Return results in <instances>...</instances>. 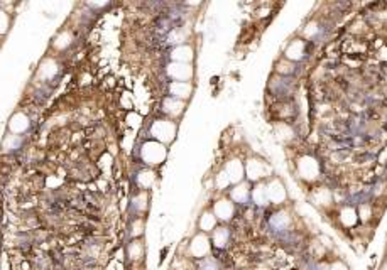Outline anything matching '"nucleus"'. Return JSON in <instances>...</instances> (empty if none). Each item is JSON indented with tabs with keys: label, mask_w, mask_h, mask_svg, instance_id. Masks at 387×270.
<instances>
[{
	"label": "nucleus",
	"mask_w": 387,
	"mask_h": 270,
	"mask_svg": "<svg viewBox=\"0 0 387 270\" xmlns=\"http://www.w3.org/2000/svg\"><path fill=\"white\" fill-rule=\"evenodd\" d=\"M193 56H195V51L188 44H179L171 51L173 63H186V65H189L193 61Z\"/></svg>",
	"instance_id": "nucleus-12"
},
{
	"label": "nucleus",
	"mask_w": 387,
	"mask_h": 270,
	"mask_svg": "<svg viewBox=\"0 0 387 270\" xmlns=\"http://www.w3.org/2000/svg\"><path fill=\"white\" fill-rule=\"evenodd\" d=\"M70 34L68 33H63V34H59L58 35V41L54 42V44H56V47L58 49H65L66 46H70Z\"/></svg>",
	"instance_id": "nucleus-31"
},
{
	"label": "nucleus",
	"mask_w": 387,
	"mask_h": 270,
	"mask_svg": "<svg viewBox=\"0 0 387 270\" xmlns=\"http://www.w3.org/2000/svg\"><path fill=\"white\" fill-rule=\"evenodd\" d=\"M266 162L259 161V159H248L247 166H246V172H247V177L250 181H259L260 177L266 176Z\"/></svg>",
	"instance_id": "nucleus-11"
},
{
	"label": "nucleus",
	"mask_w": 387,
	"mask_h": 270,
	"mask_svg": "<svg viewBox=\"0 0 387 270\" xmlns=\"http://www.w3.org/2000/svg\"><path fill=\"white\" fill-rule=\"evenodd\" d=\"M216 223H218V220H216V216L213 214V211H205L203 214L200 216V221H198V226H200V232L201 233H211L213 230L216 228Z\"/></svg>",
	"instance_id": "nucleus-15"
},
{
	"label": "nucleus",
	"mask_w": 387,
	"mask_h": 270,
	"mask_svg": "<svg viewBox=\"0 0 387 270\" xmlns=\"http://www.w3.org/2000/svg\"><path fill=\"white\" fill-rule=\"evenodd\" d=\"M127 255L130 260H141L142 257H144V243H142L141 238H134L132 241L129 243V248H127Z\"/></svg>",
	"instance_id": "nucleus-17"
},
{
	"label": "nucleus",
	"mask_w": 387,
	"mask_h": 270,
	"mask_svg": "<svg viewBox=\"0 0 387 270\" xmlns=\"http://www.w3.org/2000/svg\"><path fill=\"white\" fill-rule=\"evenodd\" d=\"M276 132H278V137L281 138V140H289V138H293V129L286 124H279L276 127Z\"/></svg>",
	"instance_id": "nucleus-26"
},
{
	"label": "nucleus",
	"mask_w": 387,
	"mask_h": 270,
	"mask_svg": "<svg viewBox=\"0 0 387 270\" xmlns=\"http://www.w3.org/2000/svg\"><path fill=\"white\" fill-rule=\"evenodd\" d=\"M166 156H168V150H166V145H163L161 142L149 140V142H144L141 147V157L147 166L163 164Z\"/></svg>",
	"instance_id": "nucleus-1"
},
{
	"label": "nucleus",
	"mask_w": 387,
	"mask_h": 270,
	"mask_svg": "<svg viewBox=\"0 0 387 270\" xmlns=\"http://www.w3.org/2000/svg\"><path fill=\"white\" fill-rule=\"evenodd\" d=\"M305 54V41H293L289 47L286 49V59L287 61H298Z\"/></svg>",
	"instance_id": "nucleus-16"
},
{
	"label": "nucleus",
	"mask_w": 387,
	"mask_h": 270,
	"mask_svg": "<svg viewBox=\"0 0 387 270\" xmlns=\"http://www.w3.org/2000/svg\"><path fill=\"white\" fill-rule=\"evenodd\" d=\"M163 110L169 115V117H179V115L184 112V101L169 97L163 101Z\"/></svg>",
	"instance_id": "nucleus-14"
},
{
	"label": "nucleus",
	"mask_w": 387,
	"mask_h": 270,
	"mask_svg": "<svg viewBox=\"0 0 387 270\" xmlns=\"http://www.w3.org/2000/svg\"><path fill=\"white\" fill-rule=\"evenodd\" d=\"M210 240L216 248L223 250L228 245V241H230V230H228L227 226H216V228L211 232Z\"/></svg>",
	"instance_id": "nucleus-13"
},
{
	"label": "nucleus",
	"mask_w": 387,
	"mask_h": 270,
	"mask_svg": "<svg viewBox=\"0 0 387 270\" xmlns=\"http://www.w3.org/2000/svg\"><path fill=\"white\" fill-rule=\"evenodd\" d=\"M151 135L156 142H161L163 145L173 142L176 135V124L171 120H156L151 125Z\"/></svg>",
	"instance_id": "nucleus-3"
},
{
	"label": "nucleus",
	"mask_w": 387,
	"mask_h": 270,
	"mask_svg": "<svg viewBox=\"0 0 387 270\" xmlns=\"http://www.w3.org/2000/svg\"><path fill=\"white\" fill-rule=\"evenodd\" d=\"M144 226H145L144 220H142V218H137V220L132 223V232H130V235L134 238H139L142 235V232H144Z\"/></svg>",
	"instance_id": "nucleus-28"
},
{
	"label": "nucleus",
	"mask_w": 387,
	"mask_h": 270,
	"mask_svg": "<svg viewBox=\"0 0 387 270\" xmlns=\"http://www.w3.org/2000/svg\"><path fill=\"white\" fill-rule=\"evenodd\" d=\"M213 214L220 221H230L235 214V206L230 200H220L213 206Z\"/></svg>",
	"instance_id": "nucleus-7"
},
{
	"label": "nucleus",
	"mask_w": 387,
	"mask_h": 270,
	"mask_svg": "<svg viewBox=\"0 0 387 270\" xmlns=\"http://www.w3.org/2000/svg\"><path fill=\"white\" fill-rule=\"evenodd\" d=\"M31 125V120L29 117H27L24 112H15L14 115L10 117L9 120V130L12 135H19L21 137L22 134L27 132V129H29Z\"/></svg>",
	"instance_id": "nucleus-6"
},
{
	"label": "nucleus",
	"mask_w": 387,
	"mask_h": 270,
	"mask_svg": "<svg viewBox=\"0 0 387 270\" xmlns=\"http://www.w3.org/2000/svg\"><path fill=\"white\" fill-rule=\"evenodd\" d=\"M166 71H168V76L173 81L189 83V79L193 78V68L191 65H186V63H171Z\"/></svg>",
	"instance_id": "nucleus-5"
},
{
	"label": "nucleus",
	"mask_w": 387,
	"mask_h": 270,
	"mask_svg": "<svg viewBox=\"0 0 387 270\" xmlns=\"http://www.w3.org/2000/svg\"><path fill=\"white\" fill-rule=\"evenodd\" d=\"M298 172H299V176H301L303 179H306V181L317 179L318 174H319L318 161L315 157H311V156L301 157V159H299V162H298Z\"/></svg>",
	"instance_id": "nucleus-4"
},
{
	"label": "nucleus",
	"mask_w": 387,
	"mask_h": 270,
	"mask_svg": "<svg viewBox=\"0 0 387 270\" xmlns=\"http://www.w3.org/2000/svg\"><path fill=\"white\" fill-rule=\"evenodd\" d=\"M358 220L360 221H367L370 216H372V209H370L369 204H362L360 208H358Z\"/></svg>",
	"instance_id": "nucleus-30"
},
{
	"label": "nucleus",
	"mask_w": 387,
	"mask_h": 270,
	"mask_svg": "<svg viewBox=\"0 0 387 270\" xmlns=\"http://www.w3.org/2000/svg\"><path fill=\"white\" fill-rule=\"evenodd\" d=\"M223 170L227 172L228 179H230V182H234V184L242 182L244 174H246V168H244V164L239 161V159H232V161H228Z\"/></svg>",
	"instance_id": "nucleus-10"
},
{
	"label": "nucleus",
	"mask_w": 387,
	"mask_h": 270,
	"mask_svg": "<svg viewBox=\"0 0 387 270\" xmlns=\"http://www.w3.org/2000/svg\"><path fill=\"white\" fill-rule=\"evenodd\" d=\"M384 270H387V265H386V267H384Z\"/></svg>",
	"instance_id": "nucleus-34"
},
{
	"label": "nucleus",
	"mask_w": 387,
	"mask_h": 270,
	"mask_svg": "<svg viewBox=\"0 0 387 270\" xmlns=\"http://www.w3.org/2000/svg\"><path fill=\"white\" fill-rule=\"evenodd\" d=\"M132 204H134V208H137V211H145V209H147V206H149L147 193L141 191V193L137 194V196L132 200Z\"/></svg>",
	"instance_id": "nucleus-23"
},
{
	"label": "nucleus",
	"mask_w": 387,
	"mask_h": 270,
	"mask_svg": "<svg viewBox=\"0 0 387 270\" xmlns=\"http://www.w3.org/2000/svg\"><path fill=\"white\" fill-rule=\"evenodd\" d=\"M248 196H250V189H248V184H246V182H239L232 189V200L235 202H246Z\"/></svg>",
	"instance_id": "nucleus-18"
},
{
	"label": "nucleus",
	"mask_w": 387,
	"mask_h": 270,
	"mask_svg": "<svg viewBox=\"0 0 387 270\" xmlns=\"http://www.w3.org/2000/svg\"><path fill=\"white\" fill-rule=\"evenodd\" d=\"M271 223L274 228H278V230H286L287 226H289L291 223V218H289V214L287 213H276L274 216H272V220H271Z\"/></svg>",
	"instance_id": "nucleus-20"
},
{
	"label": "nucleus",
	"mask_w": 387,
	"mask_h": 270,
	"mask_svg": "<svg viewBox=\"0 0 387 270\" xmlns=\"http://www.w3.org/2000/svg\"><path fill=\"white\" fill-rule=\"evenodd\" d=\"M154 182V172L152 170H141L137 176V184L142 188V191H145L147 188H151Z\"/></svg>",
	"instance_id": "nucleus-21"
},
{
	"label": "nucleus",
	"mask_w": 387,
	"mask_h": 270,
	"mask_svg": "<svg viewBox=\"0 0 387 270\" xmlns=\"http://www.w3.org/2000/svg\"><path fill=\"white\" fill-rule=\"evenodd\" d=\"M188 252H189V255L196 260H203V259H207V257H210L211 255V240L208 238L207 233H201V232L196 233V235L191 238V241H189Z\"/></svg>",
	"instance_id": "nucleus-2"
},
{
	"label": "nucleus",
	"mask_w": 387,
	"mask_h": 270,
	"mask_svg": "<svg viewBox=\"0 0 387 270\" xmlns=\"http://www.w3.org/2000/svg\"><path fill=\"white\" fill-rule=\"evenodd\" d=\"M228 184H230V179H228L227 172H225V170H222V172H220L218 176H216V186H218L220 189H225Z\"/></svg>",
	"instance_id": "nucleus-32"
},
{
	"label": "nucleus",
	"mask_w": 387,
	"mask_h": 270,
	"mask_svg": "<svg viewBox=\"0 0 387 270\" xmlns=\"http://www.w3.org/2000/svg\"><path fill=\"white\" fill-rule=\"evenodd\" d=\"M250 194H252V200L257 202V204H267V202H269V200H267V188H266V184H259Z\"/></svg>",
	"instance_id": "nucleus-22"
},
{
	"label": "nucleus",
	"mask_w": 387,
	"mask_h": 270,
	"mask_svg": "<svg viewBox=\"0 0 387 270\" xmlns=\"http://www.w3.org/2000/svg\"><path fill=\"white\" fill-rule=\"evenodd\" d=\"M169 90V95H171V98H176V100H188L189 97H191L193 93V85L191 83H184V81H171L168 86Z\"/></svg>",
	"instance_id": "nucleus-8"
},
{
	"label": "nucleus",
	"mask_w": 387,
	"mask_h": 270,
	"mask_svg": "<svg viewBox=\"0 0 387 270\" xmlns=\"http://www.w3.org/2000/svg\"><path fill=\"white\" fill-rule=\"evenodd\" d=\"M9 27H10V19H9V15H7V12H3V10H0V35H3L9 31Z\"/></svg>",
	"instance_id": "nucleus-29"
},
{
	"label": "nucleus",
	"mask_w": 387,
	"mask_h": 270,
	"mask_svg": "<svg viewBox=\"0 0 387 270\" xmlns=\"http://www.w3.org/2000/svg\"><path fill=\"white\" fill-rule=\"evenodd\" d=\"M315 200L319 201L318 204L326 206V204H330V202L333 201V196H331V191H330V189L321 188V189H319V191H317V194H315Z\"/></svg>",
	"instance_id": "nucleus-25"
},
{
	"label": "nucleus",
	"mask_w": 387,
	"mask_h": 270,
	"mask_svg": "<svg viewBox=\"0 0 387 270\" xmlns=\"http://www.w3.org/2000/svg\"><path fill=\"white\" fill-rule=\"evenodd\" d=\"M54 73H56V63L51 61V59H46V61L42 63L41 69H39V76H42V78H51Z\"/></svg>",
	"instance_id": "nucleus-24"
},
{
	"label": "nucleus",
	"mask_w": 387,
	"mask_h": 270,
	"mask_svg": "<svg viewBox=\"0 0 387 270\" xmlns=\"http://www.w3.org/2000/svg\"><path fill=\"white\" fill-rule=\"evenodd\" d=\"M340 221L345 226H355L358 223V214L357 211H355L353 208H350V206H347V208H343L342 209V213H340Z\"/></svg>",
	"instance_id": "nucleus-19"
},
{
	"label": "nucleus",
	"mask_w": 387,
	"mask_h": 270,
	"mask_svg": "<svg viewBox=\"0 0 387 270\" xmlns=\"http://www.w3.org/2000/svg\"><path fill=\"white\" fill-rule=\"evenodd\" d=\"M328 269H330V270H349V267H347V264H343L342 260L333 262V264H331Z\"/></svg>",
	"instance_id": "nucleus-33"
},
{
	"label": "nucleus",
	"mask_w": 387,
	"mask_h": 270,
	"mask_svg": "<svg viewBox=\"0 0 387 270\" xmlns=\"http://www.w3.org/2000/svg\"><path fill=\"white\" fill-rule=\"evenodd\" d=\"M19 145H21V137H19V135L10 134L3 138V149L5 150H14V149H17Z\"/></svg>",
	"instance_id": "nucleus-27"
},
{
	"label": "nucleus",
	"mask_w": 387,
	"mask_h": 270,
	"mask_svg": "<svg viewBox=\"0 0 387 270\" xmlns=\"http://www.w3.org/2000/svg\"><path fill=\"white\" fill-rule=\"evenodd\" d=\"M266 188H267V200L271 202L281 204V202L286 201V198H287L286 188H284V184L281 181H278V179L271 181L269 184H266Z\"/></svg>",
	"instance_id": "nucleus-9"
}]
</instances>
